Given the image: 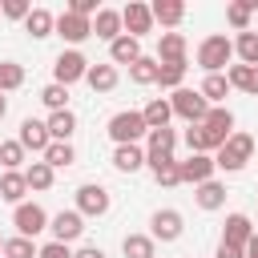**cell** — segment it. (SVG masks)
Masks as SVG:
<instances>
[{
    "instance_id": "1",
    "label": "cell",
    "mask_w": 258,
    "mask_h": 258,
    "mask_svg": "<svg viewBox=\"0 0 258 258\" xmlns=\"http://www.w3.org/2000/svg\"><path fill=\"white\" fill-rule=\"evenodd\" d=\"M230 133H234V113L226 105H214L202 125L185 129V145H189V153H218L230 141Z\"/></svg>"
},
{
    "instance_id": "2",
    "label": "cell",
    "mask_w": 258,
    "mask_h": 258,
    "mask_svg": "<svg viewBox=\"0 0 258 258\" xmlns=\"http://www.w3.org/2000/svg\"><path fill=\"white\" fill-rule=\"evenodd\" d=\"M105 129H109V137H113L117 145H137L141 137H149V125H145V113H141V109H121V113H113Z\"/></svg>"
},
{
    "instance_id": "3",
    "label": "cell",
    "mask_w": 258,
    "mask_h": 258,
    "mask_svg": "<svg viewBox=\"0 0 258 258\" xmlns=\"http://www.w3.org/2000/svg\"><path fill=\"white\" fill-rule=\"evenodd\" d=\"M173 145H177V133L165 125V129H149V137H145V165L157 173V169H169V165H177V157H173Z\"/></svg>"
},
{
    "instance_id": "4",
    "label": "cell",
    "mask_w": 258,
    "mask_h": 258,
    "mask_svg": "<svg viewBox=\"0 0 258 258\" xmlns=\"http://www.w3.org/2000/svg\"><path fill=\"white\" fill-rule=\"evenodd\" d=\"M169 105H173V117H181L185 125H202L206 117H210V101L202 97V89H173V97H169Z\"/></svg>"
},
{
    "instance_id": "5",
    "label": "cell",
    "mask_w": 258,
    "mask_h": 258,
    "mask_svg": "<svg viewBox=\"0 0 258 258\" xmlns=\"http://www.w3.org/2000/svg\"><path fill=\"white\" fill-rule=\"evenodd\" d=\"M250 157H254V137L234 129V133H230V141L214 153V165H218V169H226V173H238Z\"/></svg>"
},
{
    "instance_id": "6",
    "label": "cell",
    "mask_w": 258,
    "mask_h": 258,
    "mask_svg": "<svg viewBox=\"0 0 258 258\" xmlns=\"http://www.w3.org/2000/svg\"><path fill=\"white\" fill-rule=\"evenodd\" d=\"M230 60H234V40H230V36L214 32V36H206V40L198 44V64L206 69V77H210V73H222Z\"/></svg>"
},
{
    "instance_id": "7",
    "label": "cell",
    "mask_w": 258,
    "mask_h": 258,
    "mask_svg": "<svg viewBox=\"0 0 258 258\" xmlns=\"http://www.w3.org/2000/svg\"><path fill=\"white\" fill-rule=\"evenodd\" d=\"M48 210L40 206V202H20V206H12V226H16V234L20 238H36V234H44L48 230Z\"/></svg>"
},
{
    "instance_id": "8",
    "label": "cell",
    "mask_w": 258,
    "mask_h": 258,
    "mask_svg": "<svg viewBox=\"0 0 258 258\" xmlns=\"http://www.w3.org/2000/svg\"><path fill=\"white\" fill-rule=\"evenodd\" d=\"M89 77V60H85V52L81 48H64L56 60H52V81L56 85H77V81H85Z\"/></svg>"
},
{
    "instance_id": "9",
    "label": "cell",
    "mask_w": 258,
    "mask_h": 258,
    "mask_svg": "<svg viewBox=\"0 0 258 258\" xmlns=\"http://www.w3.org/2000/svg\"><path fill=\"white\" fill-rule=\"evenodd\" d=\"M109 206H113V194H109L101 181H85V185H77V206H73V210H81L85 218H105Z\"/></svg>"
},
{
    "instance_id": "10",
    "label": "cell",
    "mask_w": 258,
    "mask_h": 258,
    "mask_svg": "<svg viewBox=\"0 0 258 258\" xmlns=\"http://www.w3.org/2000/svg\"><path fill=\"white\" fill-rule=\"evenodd\" d=\"M185 234V218H181V210H153V218H149V238L153 242H177Z\"/></svg>"
},
{
    "instance_id": "11",
    "label": "cell",
    "mask_w": 258,
    "mask_h": 258,
    "mask_svg": "<svg viewBox=\"0 0 258 258\" xmlns=\"http://www.w3.org/2000/svg\"><path fill=\"white\" fill-rule=\"evenodd\" d=\"M48 230H52V242H77L81 234H85V214L81 210H60V214H52V222H48Z\"/></svg>"
},
{
    "instance_id": "12",
    "label": "cell",
    "mask_w": 258,
    "mask_h": 258,
    "mask_svg": "<svg viewBox=\"0 0 258 258\" xmlns=\"http://www.w3.org/2000/svg\"><path fill=\"white\" fill-rule=\"evenodd\" d=\"M121 24H125V36H145L149 28H153V12H149V4H141V0H129L125 8H121Z\"/></svg>"
},
{
    "instance_id": "13",
    "label": "cell",
    "mask_w": 258,
    "mask_h": 258,
    "mask_svg": "<svg viewBox=\"0 0 258 258\" xmlns=\"http://www.w3.org/2000/svg\"><path fill=\"white\" fill-rule=\"evenodd\" d=\"M177 169H181V181H189V185H202V181H214V153H189L185 161H177Z\"/></svg>"
},
{
    "instance_id": "14",
    "label": "cell",
    "mask_w": 258,
    "mask_h": 258,
    "mask_svg": "<svg viewBox=\"0 0 258 258\" xmlns=\"http://www.w3.org/2000/svg\"><path fill=\"white\" fill-rule=\"evenodd\" d=\"M56 36L60 40H69V44H81V40H89L93 36V20H85V16H77V12H60L56 16Z\"/></svg>"
},
{
    "instance_id": "15",
    "label": "cell",
    "mask_w": 258,
    "mask_h": 258,
    "mask_svg": "<svg viewBox=\"0 0 258 258\" xmlns=\"http://www.w3.org/2000/svg\"><path fill=\"white\" fill-rule=\"evenodd\" d=\"M16 141H20L24 149L40 153V157H44V149L52 145V137H48V125H44V121H36V117H24V121H20V133H16Z\"/></svg>"
},
{
    "instance_id": "16",
    "label": "cell",
    "mask_w": 258,
    "mask_h": 258,
    "mask_svg": "<svg viewBox=\"0 0 258 258\" xmlns=\"http://www.w3.org/2000/svg\"><path fill=\"white\" fill-rule=\"evenodd\" d=\"M93 36L97 40H117V36H125V24H121V12L117 8H101L97 16H93Z\"/></svg>"
},
{
    "instance_id": "17",
    "label": "cell",
    "mask_w": 258,
    "mask_h": 258,
    "mask_svg": "<svg viewBox=\"0 0 258 258\" xmlns=\"http://www.w3.org/2000/svg\"><path fill=\"white\" fill-rule=\"evenodd\" d=\"M145 52H141V40L137 36H117L109 44V64H137Z\"/></svg>"
},
{
    "instance_id": "18",
    "label": "cell",
    "mask_w": 258,
    "mask_h": 258,
    "mask_svg": "<svg viewBox=\"0 0 258 258\" xmlns=\"http://www.w3.org/2000/svg\"><path fill=\"white\" fill-rule=\"evenodd\" d=\"M157 60H161V64L185 60V36H181V32H161V36H157Z\"/></svg>"
},
{
    "instance_id": "19",
    "label": "cell",
    "mask_w": 258,
    "mask_h": 258,
    "mask_svg": "<svg viewBox=\"0 0 258 258\" xmlns=\"http://www.w3.org/2000/svg\"><path fill=\"white\" fill-rule=\"evenodd\" d=\"M24 194H28V177H24V169H4V177H0V198L12 202V206H20Z\"/></svg>"
},
{
    "instance_id": "20",
    "label": "cell",
    "mask_w": 258,
    "mask_h": 258,
    "mask_svg": "<svg viewBox=\"0 0 258 258\" xmlns=\"http://www.w3.org/2000/svg\"><path fill=\"white\" fill-rule=\"evenodd\" d=\"M254 238V226H250V218L246 214H230L226 218V230H222V242H230V246H242L246 250V242Z\"/></svg>"
},
{
    "instance_id": "21",
    "label": "cell",
    "mask_w": 258,
    "mask_h": 258,
    "mask_svg": "<svg viewBox=\"0 0 258 258\" xmlns=\"http://www.w3.org/2000/svg\"><path fill=\"white\" fill-rule=\"evenodd\" d=\"M149 12H153V20L165 24V28H177V24L185 20V4H181V0H153Z\"/></svg>"
},
{
    "instance_id": "22",
    "label": "cell",
    "mask_w": 258,
    "mask_h": 258,
    "mask_svg": "<svg viewBox=\"0 0 258 258\" xmlns=\"http://www.w3.org/2000/svg\"><path fill=\"white\" fill-rule=\"evenodd\" d=\"M24 32H28L32 40H44V36H52V32H56V16H52L48 8H32V12H28V20H24Z\"/></svg>"
},
{
    "instance_id": "23",
    "label": "cell",
    "mask_w": 258,
    "mask_h": 258,
    "mask_svg": "<svg viewBox=\"0 0 258 258\" xmlns=\"http://www.w3.org/2000/svg\"><path fill=\"white\" fill-rule=\"evenodd\" d=\"M194 202L202 206V210H222L226 206V185L214 177V181H202V185H194Z\"/></svg>"
},
{
    "instance_id": "24",
    "label": "cell",
    "mask_w": 258,
    "mask_h": 258,
    "mask_svg": "<svg viewBox=\"0 0 258 258\" xmlns=\"http://www.w3.org/2000/svg\"><path fill=\"white\" fill-rule=\"evenodd\" d=\"M48 137L52 141H69L73 133H77V113L73 109H60V113H48Z\"/></svg>"
},
{
    "instance_id": "25",
    "label": "cell",
    "mask_w": 258,
    "mask_h": 258,
    "mask_svg": "<svg viewBox=\"0 0 258 258\" xmlns=\"http://www.w3.org/2000/svg\"><path fill=\"white\" fill-rule=\"evenodd\" d=\"M141 165H145V149H141V145H117V149H113V169L137 173Z\"/></svg>"
},
{
    "instance_id": "26",
    "label": "cell",
    "mask_w": 258,
    "mask_h": 258,
    "mask_svg": "<svg viewBox=\"0 0 258 258\" xmlns=\"http://www.w3.org/2000/svg\"><path fill=\"white\" fill-rule=\"evenodd\" d=\"M226 81H230V89H242V93L258 97V69H250V64H230V69H226Z\"/></svg>"
},
{
    "instance_id": "27",
    "label": "cell",
    "mask_w": 258,
    "mask_h": 258,
    "mask_svg": "<svg viewBox=\"0 0 258 258\" xmlns=\"http://www.w3.org/2000/svg\"><path fill=\"white\" fill-rule=\"evenodd\" d=\"M89 89L93 93H113L117 89V64H89Z\"/></svg>"
},
{
    "instance_id": "28",
    "label": "cell",
    "mask_w": 258,
    "mask_h": 258,
    "mask_svg": "<svg viewBox=\"0 0 258 258\" xmlns=\"http://www.w3.org/2000/svg\"><path fill=\"white\" fill-rule=\"evenodd\" d=\"M157 77H161V60L157 56H141L137 64H129V81L133 85H157Z\"/></svg>"
},
{
    "instance_id": "29",
    "label": "cell",
    "mask_w": 258,
    "mask_h": 258,
    "mask_svg": "<svg viewBox=\"0 0 258 258\" xmlns=\"http://www.w3.org/2000/svg\"><path fill=\"white\" fill-rule=\"evenodd\" d=\"M141 113H145V125H149V129H165L169 117H173V105H169V97H153Z\"/></svg>"
},
{
    "instance_id": "30",
    "label": "cell",
    "mask_w": 258,
    "mask_h": 258,
    "mask_svg": "<svg viewBox=\"0 0 258 258\" xmlns=\"http://www.w3.org/2000/svg\"><path fill=\"white\" fill-rule=\"evenodd\" d=\"M24 177H28V189L44 194V189H52V181H56V169H52L48 161H32V165L24 169Z\"/></svg>"
},
{
    "instance_id": "31",
    "label": "cell",
    "mask_w": 258,
    "mask_h": 258,
    "mask_svg": "<svg viewBox=\"0 0 258 258\" xmlns=\"http://www.w3.org/2000/svg\"><path fill=\"white\" fill-rule=\"evenodd\" d=\"M254 12H258V0H234V4H226V20L238 32H250V16Z\"/></svg>"
},
{
    "instance_id": "32",
    "label": "cell",
    "mask_w": 258,
    "mask_h": 258,
    "mask_svg": "<svg viewBox=\"0 0 258 258\" xmlns=\"http://www.w3.org/2000/svg\"><path fill=\"white\" fill-rule=\"evenodd\" d=\"M153 250H157V242L149 234H125L121 238V254L125 258H153Z\"/></svg>"
},
{
    "instance_id": "33",
    "label": "cell",
    "mask_w": 258,
    "mask_h": 258,
    "mask_svg": "<svg viewBox=\"0 0 258 258\" xmlns=\"http://www.w3.org/2000/svg\"><path fill=\"white\" fill-rule=\"evenodd\" d=\"M234 56H238V64L258 69V32H238L234 36Z\"/></svg>"
},
{
    "instance_id": "34",
    "label": "cell",
    "mask_w": 258,
    "mask_h": 258,
    "mask_svg": "<svg viewBox=\"0 0 258 258\" xmlns=\"http://www.w3.org/2000/svg\"><path fill=\"white\" fill-rule=\"evenodd\" d=\"M202 97H206L210 105H222V101L230 97V81H226V73H210V77L202 81Z\"/></svg>"
},
{
    "instance_id": "35",
    "label": "cell",
    "mask_w": 258,
    "mask_h": 258,
    "mask_svg": "<svg viewBox=\"0 0 258 258\" xmlns=\"http://www.w3.org/2000/svg\"><path fill=\"white\" fill-rule=\"evenodd\" d=\"M40 161H48L52 169H64V165H73L77 161V149H73V141H52L48 149H44V157Z\"/></svg>"
},
{
    "instance_id": "36",
    "label": "cell",
    "mask_w": 258,
    "mask_h": 258,
    "mask_svg": "<svg viewBox=\"0 0 258 258\" xmlns=\"http://www.w3.org/2000/svg\"><path fill=\"white\" fill-rule=\"evenodd\" d=\"M40 101H44V109H48V113H60V109H69V89L52 81V85H44V89H40Z\"/></svg>"
},
{
    "instance_id": "37",
    "label": "cell",
    "mask_w": 258,
    "mask_h": 258,
    "mask_svg": "<svg viewBox=\"0 0 258 258\" xmlns=\"http://www.w3.org/2000/svg\"><path fill=\"white\" fill-rule=\"evenodd\" d=\"M4 258H40V246L32 242V238H8L4 242Z\"/></svg>"
},
{
    "instance_id": "38",
    "label": "cell",
    "mask_w": 258,
    "mask_h": 258,
    "mask_svg": "<svg viewBox=\"0 0 258 258\" xmlns=\"http://www.w3.org/2000/svg\"><path fill=\"white\" fill-rule=\"evenodd\" d=\"M24 85V64L16 60H0V93H12Z\"/></svg>"
},
{
    "instance_id": "39",
    "label": "cell",
    "mask_w": 258,
    "mask_h": 258,
    "mask_svg": "<svg viewBox=\"0 0 258 258\" xmlns=\"http://www.w3.org/2000/svg\"><path fill=\"white\" fill-rule=\"evenodd\" d=\"M24 153H28V149H24L16 137H12V141H0V165H4V169H20V165H24Z\"/></svg>"
},
{
    "instance_id": "40",
    "label": "cell",
    "mask_w": 258,
    "mask_h": 258,
    "mask_svg": "<svg viewBox=\"0 0 258 258\" xmlns=\"http://www.w3.org/2000/svg\"><path fill=\"white\" fill-rule=\"evenodd\" d=\"M181 81H185V60H177V64H161V77H157L161 89H181Z\"/></svg>"
},
{
    "instance_id": "41",
    "label": "cell",
    "mask_w": 258,
    "mask_h": 258,
    "mask_svg": "<svg viewBox=\"0 0 258 258\" xmlns=\"http://www.w3.org/2000/svg\"><path fill=\"white\" fill-rule=\"evenodd\" d=\"M0 12H4L8 20H28L32 4H28V0H4V4H0Z\"/></svg>"
},
{
    "instance_id": "42",
    "label": "cell",
    "mask_w": 258,
    "mask_h": 258,
    "mask_svg": "<svg viewBox=\"0 0 258 258\" xmlns=\"http://www.w3.org/2000/svg\"><path fill=\"white\" fill-rule=\"evenodd\" d=\"M153 181H157V185H165V189H173V185H181V169H177V165L157 169V173H153Z\"/></svg>"
},
{
    "instance_id": "43",
    "label": "cell",
    "mask_w": 258,
    "mask_h": 258,
    "mask_svg": "<svg viewBox=\"0 0 258 258\" xmlns=\"http://www.w3.org/2000/svg\"><path fill=\"white\" fill-rule=\"evenodd\" d=\"M40 258H73V250L64 242H44L40 246Z\"/></svg>"
},
{
    "instance_id": "44",
    "label": "cell",
    "mask_w": 258,
    "mask_h": 258,
    "mask_svg": "<svg viewBox=\"0 0 258 258\" xmlns=\"http://www.w3.org/2000/svg\"><path fill=\"white\" fill-rule=\"evenodd\" d=\"M214 258H246V250L242 246H230V242H218V254Z\"/></svg>"
},
{
    "instance_id": "45",
    "label": "cell",
    "mask_w": 258,
    "mask_h": 258,
    "mask_svg": "<svg viewBox=\"0 0 258 258\" xmlns=\"http://www.w3.org/2000/svg\"><path fill=\"white\" fill-rule=\"evenodd\" d=\"M73 258H105V250L101 246H81V250H73Z\"/></svg>"
},
{
    "instance_id": "46",
    "label": "cell",
    "mask_w": 258,
    "mask_h": 258,
    "mask_svg": "<svg viewBox=\"0 0 258 258\" xmlns=\"http://www.w3.org/2000/svg\"><path fill=\"white\" fill-rule=\"evenodd\" d=\"M246 258H258V230H254V238L246 242Z\"/></svg>"
},
{
    "instance_id": "47",
    "label": "cell",
    "mask_w": 258,
    "mask_h": 258,
    "mask_svg": "<svg viewBox=\"0 0 258 258\" xmlns=\"http://www.w3.org/2000/svg\"><path fill=\"white\" fill-rule=\"evenodd\" d=\"M4 113H8V97L0 93V121H4Z\"/></svg>"
},
{
    "instance_id": "48",
    "label": "cell",
    "mask_w": 258,
    "mask_h": 258,
    "mask_svg": "<svg viewBox=\"0 0 258 258\" xmlns=\"http://www.w3.org/2000/svg\"><path fill=\"white\" fill-rule=\"evenodd\" d=\"M4 242H8V238H0V258H4Z\"/></svg>"
}]
</instances>
